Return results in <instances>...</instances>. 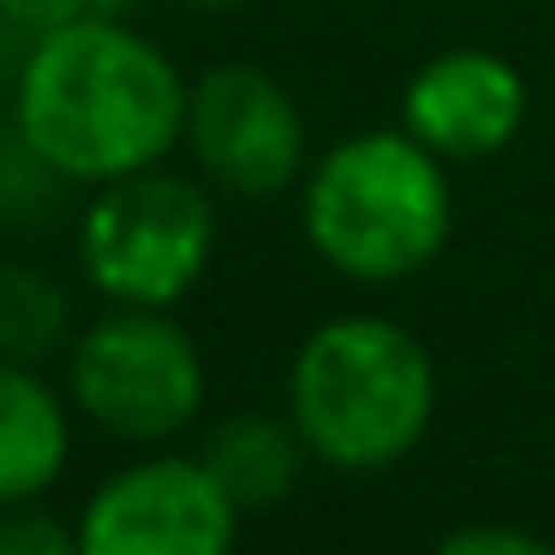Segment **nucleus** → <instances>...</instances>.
<instances>
[{
	"mask_svg": "<svg viewBox=\"0 0 555 555\" xmlns=\"http://www.w3.org/2000/svg\"><path fill=\"white\" fill-rule=\"evenodd\" d=\"M185 7H204V13H228V7H245V0H185Z\"/></svg>",
	"mask_w": 555,
	"mask_h": 555,
	"instance_id": "nucleus-18",
	"label": "nucleus"
},
{
	"mask_svg": "<svg viewBox=\"0 0 555 555\" xmlns=\"http://www.w3.org/2000/svg\"><path fill=\"white\" fill-rule=\"evenodd\" d=\"M287 418L323 466L383 472L430 430L436 364L395 317H335L293 352Z\"/></svg>",
	"mask_w": 555,
	"mask_h": 555,
	"instance_id": "nucleus-2",
	"label": "nucleus"
},
{
	"mask_svg": "<svg viewBox=\"0 0 555 555\" xmlns=\"http://www.w3.org/2000/svg\"><path fill=\"white\" fill-rule=\"evenodd\" d=\"M305 436L293 418H269V412H240V418L216 424L204 442V466L216 472V483L240 502V514L275 507L293 495L305 472Z\"/></svg>",
	"mask_w": 555,
	"mask_h": 555,
	"instance_id": "nucleus-10",
	"label": "nucleus"
},
{
	"mask_svg": "<svg viewBox=\"0 0 555 555\" xmlns=\"http://www.w3.org/2000/svg\"><path fill=\"white\" fill-rule=\"evenodd\" d=\"M132 7H138V0H90V13H114V18H126Z\"/></svg>",
	"mask_w": 555,
	"mask_h": 555,
	"instance_id": "nucleus-17",
	"label": "nucleus"
},
{
	"mask_svg": "<svg viewBox=\"0 0 555 555\" xmlns=\"http://www.w3.org/2000/svg\"><path fill=\"white\" fill-rule=\"evenodd\" d=\"M305 233L335 275L388 287L436 263L454 233L448 162L400 132L340 138L305 173Z\"/></svg>",
	"mask_w": 555,
	"mask_h": 555,
	"instance_id": "nucleus-3",
	"label": "nucleus"
},
{
	"mask_svg": "<svg viewBox=\"0 0 555 555\" xmlns=\"http://www.w3.org/2000/svg\"><path fill=\"white\" fill-rule=\"evenodd\" d=\"M216 257V204L180 173H126L96 185L78 221V263L108 305L173 311Z\"/></svg>",
	"mask_w": 555,
	"mask_h": 555,
	"instance_id": "nucleus-4",
	"label": "nucleus"
},
{
	"mask_svg": "<svg viewBox=\"0 0 555 555\" xmlns=\"http://www.w3.org/2000/svg\"><path fill=\"white\" fill-rule=\"evenodd\" d=\"M13 138H18V132H13V114H0V156L13 150Z\"/></svg>",
	"mask_w": 555,
	"mask_h": 555,
	"instance_id": "nucleus-19",
	"label": "nucleus"
},
{
	"mask_svg": "<svg viewBox=\"0 0 555 555\" xmlns=\"http://www.w3.org/2000/svg\"><path fill=\"white\" fill-rule=\"evenodd\" d=\"M73 460V400L37 364L0 359V507H25L61 483Z\"/></svg>",
	"mask_w": 555,
	"mask_h": 555,
	"instance_id": "nucleus-9",
	"label": "nucleus"
},
{
	"mask_svg": "<svg viewBox=\"0 0 555 555\" xmlns=\"http://www.w3.org/2000/svg\"><path fill=\"white\" fill-rule=\"evenodd\" d=\"M13 42H25V37H18V25H13V13H7V7H0V66L13 61Z\"/></svg>",
	"mask_w": 555,
	"mask_h": 555,
	"instance_id": "nucleus-16",
	"label": "nucleus"
},
{
	"mask_svg": "<svg viewBox=\"0 0 555 555\" xmlns=\"http://www.w3.org/2000/svg\"><path fill=\"white\" fill-rule=\"evenodd\" d=\"M240 502L204 454H144L108 472L78 514V555H233Z\"/></svg>",
	"mask_w": 555,
	"mask_h": 555,
	"instance_id": "nucleus-6",
	"label": "nucleus"
},
{
	"mask_svg": "<svg viewBox=\"0 0 555 555\" xmlns=\"http://www.w3.org/2000/svg\"><path fill=\"white\" fill-rule=\"evenodd\" d=\"M66 180L25 144L13 138V150L0 156V228H30V221H49L61 204Z\"/></svg>",
	"mask_w": 555,
	"mask_h": 555,
	"instance_id": "nucleus-12",
	"label": "nucleus"
},
{
	"mask_svg": "<svg viewBox=\"0 0 555 555\" xmlns=\"http://www.w3.org/2000/svg\"><path fill=\"white\" fill-rule=\"evenodd\" d=\"M192 85L126 18L85 13L18 54L13 132L66 185H108L162 168L185 138Z\"/></svg>",
	"mask_w": 555,
	"mask_h": 555,
	"instance_id": "nucleus-1",
	"label": "nucleus"
},
{
	"mask_svg": "<svg viewBox=\"0 0 555 555\" xmlns=\"http://www.w3.org/2000/svg\"><path fill=\"white\" fill-rule=\"evenodd\" d=\"M0 555H78V526L42 514L37 502L0 507Z\"/></svg>",
	"mask_w": 555,
	"mask_h": 555,
	"instance_id": "nucleus-13",
	"label": "nucleus"
},
{
	"mask_svg": "<svg viewBox=\"0 0 555 555\" xmlns=\"http://www.w3.org/2000/svg\"><path fill=\"white\" fill-rule=\"evenodd\" d=\"M400 120L442 162H490L526 126V78L490 49H448L412 73Z\"/></svg>",
	"mask_w": 555,
	"mask_h": 555,
	"instance_id": "nucleus-8",
	"label": "nucleus"
},
{
	"mask_svg": "<svg viewBox=\"0 0 555 555\" xmlns=\"http://www.w3.org/2000/svg\"><path fill=\"white\" fill-rule=\"evenodd\" d=\"M430 555H555V550L526 526H460Z\"/></svg>",
	"mask_w": 555,
	"mask_h": 555,
	"instance_id": "nucleus-14",
	"label": "nucleus"
},
{
	"mask_svg": "<svg viewBox=\"0 0 555 555\" xmlns=\"http://www.w3.org/2000/svg\"><path fill=\"white\" fill-rule=\"evenodd\" d=\"M204 388L192 328L150 305H114L66 347V400L114 442H173L204 412Z\"/></svg>",
	"mask_w": 555,
	"mask_h": 555,
	"instance_id": "nucleus-5",
	"label": "nucleus"
},
{
	"mask_svg": "<svg viewBox=\"0 0 555 555\" xmlns=\"http://www.w3.org/2000/svg\"><path fill=\"white\" fill-rule=\"evenodd\" d=\"M7 13H13V25H18V37H42V30H61V25H73V18H85L90 13V0H0Z\"/></svg>",
	"mask_w": 555,
	"mask_h": 555,
	"instance_id": "nucleus-15",
	"label": "nucleus"
},
{
	"mask_svg": "<svg viewBox=\"0 0 555 555\" xmlns=\"http://www.w3.org/2000/svg\"><path fill=\"white\" fill-rule=\"evenodd\" d=\"M185 144L197 168L233 197H281L305 173L299 102L245 61L209 66L185 102Z\"/></svg>",
	"mask_w": 555,
	"mask_h": 555,
	"instance_id": "nucleus-7",
	"label": "nucleus"
},
{
	"mask_svg": "<svg viewBox=\"0 0 555 555\" xmlns=\"http://www.w3.org/2000/svg\"><path fill=\"white\" fill-rule=\"evenodd\" d=\"M73 347V293L37 263H0V359L42 364Z\"/></svg>",
	"mask_w": 555,
	"mask_h": 555,
	"instance_id": "nucleus-11",
	"label": "nucleus"
}]
</instances>
